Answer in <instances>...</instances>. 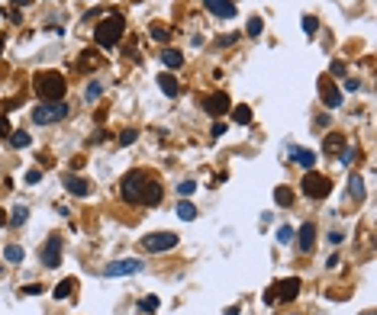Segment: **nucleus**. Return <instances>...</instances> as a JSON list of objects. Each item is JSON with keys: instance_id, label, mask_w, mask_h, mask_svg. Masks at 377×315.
Masks as SVG:
<instances>
[{"instance_id": "11", "label": "nucleus", "mask_w": 377, "mask_h": 315, "mask_svg": "<svg viewBox=\"0 0 377 315\" xmlns=\"http://www.w3.org/2000/svg\"><path fill=\"white\" fill-rule=\"evenodd\" d=\"M229 107H232V103H229L226 93H210V97H203V110L210 113V116H223Z\"/></svg>"}, {"instance_id": "32", "label": "nucleus", "mask_w": 377, "mask_h": 315, "mask_svg": "<svg viewBox=\"0 0 377 315\" xmlns=\"http://www.w3.org/2000/svg\"><path fill=\"white\" fill-rule=\"evenodd\" d=\"M100 90H103V87H100L97 81H91V84H87V93H84L87 103H94V100H97V97H100Z\"/></svg>"}, {"instance_id": "18", "label": "nucleus", "mask_w": 377, "mask_h": 315, "mask_svg": "<svg viewBox=\"0 0 377 315\" xmlns=\"http://www.w3.org/2000/svg\"><path fill=\"white\" fill-rule=\"evenodd\" d=\"M23 257H26V251L20 244H7L4 248V260H10V264H23Z\"/></svg>"}, {"instance_id": "30", "label": "nucleus", "mask_w": 377, "mask_h": 315, "mask_svg": "<svg viewBox=\"0 0 377 315\" xmlns=\"http://www.w3.org/2000/svg\"><path fill=\"white\" fill-rule=\"evenodd\" d=\"M139 309H142V312H148V315H152L155 309H158V296H145V299H142V302H139Z\"/></svg>"}, {"instance_id": "17", "label": "nucleus", "mask_w": 377, "mask_h": 315, "mask_svg": "<svg viewBox=\"0 0 377 315\" xmlns=\"http://www.w3.org/2000/svg\"><path fill=\"white\" fill-rule=\"evenodd\" d=\"M161 61H164V68H174V71H178V68L184 65V55H181V51H174V48H164L161 51Z\"/></svg>"}, {"instance_id": "10", "label": "nucleus", "mask_w": 377, "mask_h": 315, "mask_svg": "<svg viewBox=\"0 0 377 315\" xmlns=\"http://www.w3.org/2000/svg\"><path fill=\"white\" fill-rule=\"evenodd\" d=\"M319 97H322V103H326L329 110H339L342 107V90L329 81V77H322V81H319Z\"/></svg>"}, {"instance_id": "25", "label": "nucleus", "mask_w": 377, "mask_h": 315, "mask_svg": "<svg viewBox=\"0 0 377 315\" xmlns=\"http://www.w3.org/2000/svg\"><path fill=\"white\" fill-rule=\"evenodd\" d=\"M303 32H306V36H316V29H319V20H316V16H303Z\"/></svg>"}, {"instance_id": "33", "label": "nucleus", "mask_w": 377, "mask_h": 315, "mask_svg": "<svg viewBox=\"0 0 377 315\" xmlns=\"http://www.w3.org/2000/svg\"><path fill=\"white\" fill-rule=\"evenodd\" d=\"M290 238H294V229H290V225H280V229H277V244H287Z\"/></svg>"}, {"instance_id": "6", "label": "nucleus", "mask_w": 377, "mask_h": 315, "mask_svg": "<svg viewBox=\"0 0 377 315\" xmlns=\"http://www.w3.org/2000/svg\"><path fill=\"white\" fill-rule=\"evenodd\" d=\"M303 193L310 196V199H326L329 193H332V183H329V177H322V174H306L303 177Z\"/></svg>"}, {"instance_id": "28", "label": "nucleus", "mask_w": 377, "mask_h": 315, "mask_svg": "<svg viewBox=\"0 0 377 315\" xmlns=\"http://www.w3.org/2000/svg\"><path fill=\"white\" fill-rule=\"evenodd\" d=\"M26 219H29V209H26V206H16L13 216H10V222H13V225H23Z\"/></svg>"}, {"instance_id": "9", "label": "nucleus", "mask_w": 377, "mask_h": 315, "mask_svg": "<svg viewBox=\"0 0 377 315\" xmlns=\"http://www.w3.org/2000/svg\"><path fill=\"white\" fill-rule=\"evenodd\" d=\"M42 264L46 267H58L61 264V235H52V238L42 244Z\"/></svg>"}, {"instance_id": "35", "label": "nucleus", "mask_w": 377, "mask_h": 315, "mask_svg": "<svg viewBox=\"0 0 377 315\" xmlns=\"http://www.w3.org/2000/svg\"><path fill=\"white\" fill-rule=\"evenodd\" d=\"M194 190H197V183H194V180H181V183H178V193H181V196H190Z\"/></svg>"}, {"instance_id": "19", "label": "nucleus", "mask_w": 377, "mask_h": 315, "mask_svg": "<svg viewBox=\"0 0 377 315\" xmlns=\"http://www.w3.org/2000/svg\"><path fill=\"white\" fill-rule=\"evenodd\" d=\"M74 286H77V280H71V277H68V280H61V283L55 286V299H68V296L74 293Z\"/></svg>"}, {"instance_id": "21", "label": "nucleus", "mask_w": 377, "mask_h": 315, "mask_svg": "<svg viewBox=\"0 0 377 315\" xmlns=\"http://www.w3.org/2000/svg\"><path fill=\"white\" fill-rule=\"evenodd\" d=\"M232 119L239 122V126H248V122H252V107H235L232 110Z\"/></svg>"}, {"instance_id": "38", "label": "nucleus", "mask_w": 377, "mask_h": 315, "mask_svg": "<svg viewBox=\"0 0 377 315\" xmlns=\"http://www.w3.org/2000/svg\"><path fill=\"white\" fill-rule=\"evenodd\" d=\"M345 90H348V93H358V90H361V84H358V81H352V77H348V81H345Z\"/></svg>"}, {"instance_id": "39", "label": "nucleus", "mask_w": 377, "mask_h": 315, "mask_svg": "<svg viewBox=\"0 0 377 315\" xmlns=\"http://www.w3.org/2000/svg\"><path fill=\"white\" fill-rule=\"evenodd\" d=\"M329 71H332V74H345V65H342V61H332Z\"/></svg>"}, {"instance_id": "37", "label": "nucleus", "mask_w": 377, "mask_h": 315, "mask_svg": "<svg viewBox=\"0 0 377 315\" xmlns=\"http://www.w3.org/2000/svg\"><path fill=\"white\" fill-rule=\"evenodd\" d=\"M42 180V171H26V183H39Z\"/></svg>"}, {"instance_id": "36", "label": "nucleus", "mask_w": 377, "mask_h": 315, "mask_svg": "<svg viewBox=\"0 0 377 315\" xmlns=\"http://www.w3.org/2000/svg\"><path fill=\"white\" fill-rule=\"evenodd\" d=\"M136 138H139V132H136V129H126V132L119 135V145H133Z\"/></svg>"}, {"instance_id": "42", "label": "nucleus", "mask_w": 377, "mask_h": 315, "mask_svg": "<svg viewBox=\"0 0 377 315\" xmlns=\"http://www.w3.org/2000/svg\"><path fill=\"white\" fill-rule=\"evenodd\" d=\"M223 315H239V309H235V305H229V309H226Z\"/></svg>"}, {"instance_id": "34", "label": "nucleus", "mask_w": 377, "mask_h": 315, "mask_svg": "<svg viewBox=\"0 0 377 315\" xmlns=\"http://www.w3.org/2000/svg\"><path fill=\"white\" fill-rule=\"evenodd\" d=\"M339 154H342V158H339V161H342V164H352V161H355V158H358V148H342V151H339Z\"/></svg>"}, {"instance_id": "23", "label": "nucleus", "mask_w": 377, "mask_h": 315, "mask_svg": "<svg viewBox=\"0 0 377 315\" xmlns=\"http://www.w3.org/2000/svg\"><path fill=\"white\" fill-rule=\"evenodd\" d=\"M261 29H265V23H261V16H252V20H248V26H245V32H248L252 39H255V36H261Z\"/></svg>"}, {"instance_id": "7", "label": "nucleus", "mask_w": 377, "mask_h": 315, "mask_svg": "<svg viewBox=\"0 0 377 315\" xmlns=\"http://www.w3.org/2000/svg\"><path fill=\"white\" fill-rule=\"evenodd\" d=\"M145 270V260H136V257H126V260H113V264L103 267L107 277H133V274H142Z\"/></svg>"}, {"instance_id": "2", "label": "nucleus", "mask_w": 377, "mask_h": 315, "mask_svg": "<svg viewBox=\"0 0 377 315\" xmlns=\"http://www.w3.org/2000/svg\"><path fill=\"white\" fill-rule=\"evenodd\" d=\"M148 180H152V174H148V171H129L126 177H122V187H119L122 190V199H126V203H142Z\"/></svg>"}, {"instance_id": "5", "label": "nucleus", "mask_w": 377, "mask_h": 315, "mask_svg": "<svg viewBox=\"0 0 377 315\" xmlns=\"http://www.w3.org/2000/svg\"><path fill=\"white\" fill-rule=\"evenodd\" d=\"M142 248L148 254H161V251H171L178 248V235L174 232H155V235H145L142 238Z\"/></svg>"}, {"instance_id": "31", "label": "nucleus", "mask_w": 377, "mask_h": 315, "mask_svg": "<svg viewBox=\"0 0 377 315\" xmlns=\"http://www.w3.org/2000/svg\"><path fill=\"white\" fill-rule=\"evenodd\" d=\"M97 55H94V51H84V58L81 61H77V68H81V71H87V68H94V65H97Z\"/></svg>"}, {"instance_id": "20", "label": "nucleus", "mask_w": 377, "mask_h": 315, "mask_svg": "<svg viewBox=\"0 0 377 315\" xmlns=\"http://www.w3.org/2000/svg\"><path fill=\"white\" fill-rule=\"evenodd\" d=\"M178 216L184 219V222H194V219H197V206L184 199V203H178Z\"/></svg>"}, {"instance_id": "1", "label": "nucleus", "mask_w": 377, "mask_h": 315, "mask_svg": "<svg viewBox=\"0 0 377 315\" xmlns=\"http://www.w3.org/2000/svg\"><path fill=\"white\" fill-rule=\"evenodd\" d=\"M32 87H36V93H39L42 103H55V100L65 97L68 81L58 71H39L36 77H32Z\"/></svg>"}, {"instance_id": "46", "label": "nucleus", "mask_w": 377, "mask_h": 315, "mask_svg": "<svg viewBox=\"0 0 377 315\" xmlns=\"http://www.w3.org/2000/svg\"><path fill=\"white\" fill-rule=\"evenodd\" d=\"M364 315H374V312H364Z\"/></svg>"}, {"instance_id": "14", "label": "nucleus", "mask_w": 377, "mask_h": 315, "mask_svg": "<svg viewBox=\"0 0 377 315\" xmlns=\"http://www.w3.org/2000/svg\"><path fill=\"white\" fill-rule=\"evenodd\" d=\"M61 183H65V190H68V193H74V196H91V187H87V180L74 177V174H65V177H61Z\"/></svg>"}, {"instance_id": "8", "label": "nucleus", "mask_w": 377, "mask_h": 315, "mask_svg": "<svg viewBox=\"0 0 377 315\" xmlns=\"http://www.w3.org/2000/svg\"><path fill=\"white\" fill-rule=\"evenodd\" d=\"M277 290H274V299L277 302H294L297 296H300V280L297 277H287V280H280V283H274Z\"/></svg>"}, {"instance_id": "41", "label": "nucleus", "mask_w": 377, "mask_h": 315, "mask_svg": "<svg viewBox=\"0 0 377 315\" xmlns=\"http://www.w3.org/2000/svg\"><path fill=\"white\" fill-rule=\"evenodd\" d=\"M339 260H342L339 254H329V260H326V267H339Z\"/></svg>"}, {"instance_id": "4", "label": "nucleus", "mask_w": 377, "mask_h": 315, "mask_svg": "<svg viewBox=\"0 0 377 315\" xmlns=\"http://www.w3.org/2000/svg\"><path fill=\"white\" fill-rule=\"evenodd\" d=\"M68 103H61V100H55V103H39L36 110H32V122L36 126H52V122H61L68 116Z\"/></svg>"}, {"instance_id": "29", "label": "nucleus", "mask_w": 377, "mask_h": 315, "mask_svg": "<svg viewBox=\"0 0 377 315\" xmlns=\"http://www.w3.org/2000/svg\"><path fill=\"white\" fill-rule=\"evenodd\" d=\"M322 148H326V151H332V154L342 151V135H329L326 142H322Z\"/></svg>"}, {"instance_id": "12", "label": "nucleus", "mask_w": 377, "mask_h": 315, "mask_svg": "<svg viewBox=\"0 0 377 315\" xmlns=\"http://www.w3.org/2000/svg\"><path fill=\"white\" fill-rule=\"evenodd\" d=\"M203 7L213 16H219V20H232V16H235V4H232V0H203Z\"/></svg>"}, {"instance_id": "27", "label": "nucleus", "mask_w": 377, "mask_h": 315, "mask_svg": "<svg viewBox=\"0 0 377 315\" xmlns=\"http://www.w3.org/2000/svg\"><path fill=\"white\" fill-rule=\"evenodd\" d=\"M152 39L155 42H168L171 39V29H168V26H152Z\"/></svg>"}, {"instance_id": "45", "label": "nucleus", "mask_w": 377, "mask_h": 315, "mask_svg": "<svg viewBox=\"0 0 377 315\" xmlns=\"http://www.w3.org/2000/svg\"><path fill=\"white\" fill-rule=\"evenodd\" d=\"M0 51H4V39H0Z\"/></svg>"}, {"instance_id": "13", "label": "nucleus", "mask_w": 377, "mask_h": 315, "mask_svg": "<svg viewBox=\"0 0 377 315\" xmlns=\"http://www.w3.org/2000/svg\"><path fill=\"white\" fill-rule=\"evenodd\" d=\"M313 241H316V225H313V222H303L300 232H297V244H300L303 254H306V251H313Z\"/></svg>"}, {"instance_id": "44", "label": "nucleus", "mask_w": 377, "mask_h": 315, "mask_svg": "<svg viewBox=\"0 0 377 315\" xmlns=\"http://www.w3.org/2000/svg\"><path fill=\"white\" fill-rule=\"evenodd\" d=\"M0 225H7V216L4 213H0Z\"/></svg>"}, {"instance_id": "24", "label": "nucleus", "mask_w": 377, "mask_h": 315, "mask_svg": "<svg viewBox=\"0 0 377 315\" xmlns=\"http://www.w3.org/2000/svg\"><path fill=\"white\" fill-rule=\"evenodd\" d=\"M29 142H32L29 132H10V145H13V148H26Z\"/></svg>"}, {"instance_id": "43", "label": "nucleus", "mask_w": 377, "mask_h": 315, "mask_svg": "<svg viewBox=\"0 0 377 315\" xmlns=\"http://www.w3.org/2000/svg\"><path fill=\"white\" fill-rule=\"evenodd\" d=\"M26 4H29V0H13V7H26Z\"/></svg>"}, {"instance_id": "15", "label": "nucleus", "mask_w": 377, "mask_h": 315, "mask_svg": "<svg viewBox=\"0 0 377 315\" xmlns=\"http://www.w3.org/2000/svg\"><path fill=\"white\" fill-rule=\"evenodd\" d=\"M290 158H294L297 164H300V168H306V171L316 164V154H313L310 148H290Z\"/></svg>"}, {"instance_id": "22", "label": "nucleus", "mask_w": 377, "mask_h": 315, "mask_svg": "<svg viewBox=\"0 0 377 315\" xmlns=\"http://www.w3.org/2000/svg\"><path fill=\"white\" fill-rule=\"evenodd\" d=\"M274 199H277V206H290V203H294V190L277 187V190H274Z\"/></svg>"}, {"instance_id": "26", "label": "nucleus", "mask_w": 377, "mask_h": 315, "mask_svg": "<svg viewBox=\"0 0 377 315\" xmlns=\"http://www.w3.org/2000/svg\"><path fill=\"white\" fill-rule=\"evenodd\" d=\"M348 183H352V187H348V190H352V196L355 199H364V180L361 177H352Z\"/></svg>"}, {"instance_id": "3", "label": "nucleus", "mask_w": 377, "mask_h": 315, "mask_svg": "<svg viewBox=\"0 0 377 315\" xmlns=\"http://www.w3.org/2000/svg\"><path fill=\"white\" fill-rule=\"evenodd\" d=\"M94 36H97V45L100 48H113L119 42V36H122V16L119 13H110L103 23H97Z\"/></svg>"}, {"instance_id": "40", "label": "nucleus", "mask_w": 377, "mask_h": 315, "mask_svg": "<svg viewBox=\"0 0 377 315\" xmlns=\"http://www.w3.org/2000/svg\"><path fill=\"white\" fill-rule=\"evenodd\" d=\"M223 132H226V126H223V122H213V135L219 138V135H223Z\"/></svg>"}, {"instance_id": "16", "label": "nucleus", "mask_w": 377, "mask_h": 315, "mask_svg": "<svg viewBox=\"0 0 377 315\" xmlns=\"http://www.w3.org/2000/svg\"><path fill=\"white\" fill-rule=\"evenodd\" d=\"M158 87H161L164 97H171V100L181 93V87H178V81H174V74H158Z\"/></svg>"}]
</instances>
